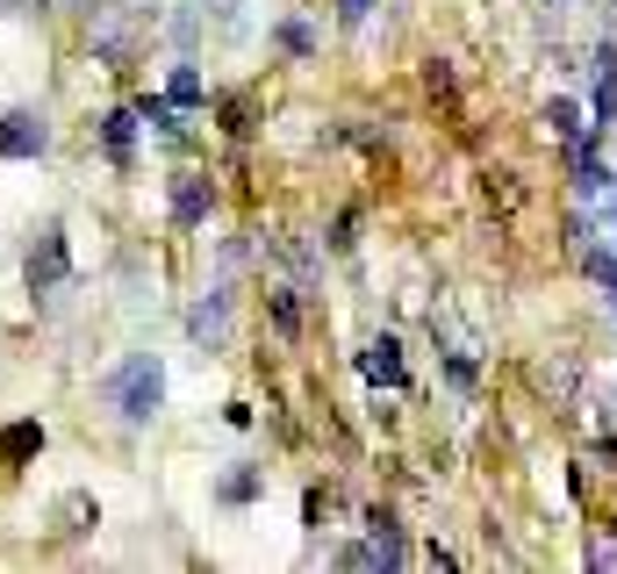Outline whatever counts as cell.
Masks as SVG:
<instances>
[{"mask_svg": "<svg viewBox=\"0 0 617 574\" xmlns=\"http://www.w3.org/2000/svg\"><path fill=\"white\" fill-rule=\"evenodd\" d=\"M22 280H29V295H58V287L72 280V252H65V230H58V223H43L37 245L22 252Z\"/></svg>", "mask_w": 617, "mask_h": 574, "instance_id": "7a4b0ae2", "label": "cell"}, {"mask_svg": "<svg viewBox=\"0 0 617 574\" xmlns=\"http://www.w3.org/2000/svg\"><path fill=\"white\" fill-rule=\"evenodd\" d=\"M130 137H137V109H109L101 115V144H109L115 165H130Z\"/></svg>", "mask_w": 617, "mask_h": 574, "instance_id": "8fae6325", "label": "cell"}, {"mask_svg": "<svg viewBox=\"0 0 617 574\" xmlns=\"http://www.w3.org/2000/svg\"><path fill=\"white\" fill-rule=\"evenodd\" d=\"M37 452H43V424H37V417H22V424L0 431V467H29Z\"/></svg>", "mask_w": 617, "mask_h": 574, "instance_id": "ba28073f", "label": "cell"}, {"mask_svg": "<svg viewBox=\"0 0 617 574\" xmlns=\"http://www.w3.org/2000/svg\"><path fill=\"white\" fill-rule=\"evenodd\" d=\"M51 0H0V14H43Z\"/></svg>", "mask_w": 617, "mask_h": 574, "instance_id": "ffe728a7", "label": "cell"}, {"mask_svg": "<svg viewBox=\"0 0 617 574\" xmlns=\"http://www.w3.org/2000/svg\"><path fill=\"white\" fill-rule=\"evenodd\" d=\"M101 396H109V410L123 417L130 431H144V424H152V417L165 410V367H158V352L123 359V367L109 373V388H101Z\"/></svg>", "mask_w": 617, "mask_h": 574, "instance_id": "6da1fadb", "label": "cell"}, {"mask_svg": "<svg viewBox=\"0 0 617 574\" xmlns=\"http://www.w3.org/2000/svg\"><path fill=\"white\" fill-rule=\"evenodd\" d=\"M589 65H596V123L610 130V123H617V51L604 43V51H596Z\"/></svg>", "mask_w": 617, "mask_h": 574, "instance_id": "9c48e42d", "label": "cell"}, {"mask_svg": "<svg viewBox=\"0 0 617 574\" xmlns=\"http://www.w3.org/2000/svg\"><path fill=\"white\" fill-rule=\"evenodd\" d=\"M216 495H223V503H259V495H266V467H251V460H237V467H230V474H223V481H216Z\"/></svg>", "mask_w": 617, "mask_h": 574, "instance_id": "30bf717a", "label": "cell"}, {"mask_svg": "<svg viewBox=\"0 0 617 574\" xmlns=\"http://www.w3.org/2000/svg\"><path fill=\"white\" fill-rule=\"evenodd\" d=\"M589 567H617V539H596V546H589Z\"/></svg>", "mask_w": 617, "mask_h": 574, "instance_id": "d6986e66", "label": "cell"}, {"mask_svg": "<svg viewBox=\"0 0 617 574\" xmlns=\"http://www.w3.org/2000/svg\"><path fill=\"white\" fill-rule=\"evenodd\" d=\"M274 324H280V338H295V330H302V301H295V287H274Z\"/></svg>", "mask_w": 617, "mask_h": 574, "instance_id": "5bb4252c", "label": "cell"}, {"mask_svg": "<svg viewBox=\"0 0 617 574\" xmlns=\"http://www.w3.org/2000/svg\"><path fill=\"white\" fill-rule=\"evenodd\" d=\"M165 101H173V109H202V101H208L202 72H194V65H173V80H165Z\"/></svg>", "mask_w": 617, "mask_h": 574, "instance_id": "7c38bea8", "label": "cell"}, {"mask_svg": "<svg viewBox=\"0 0 617 574\" xmlns=\"http://www.w3.org/2000/svg\"><path fill=\"white\" fill-rule=\"evenodd\" d=\"M359 373H367V381H381V388H410V373H402V345H395V338H373L367 352H359Z\"/></svg>", "mask_w": 617, "mask_h": 574, "instance_id": "52a82bcc", "label": "cell"}, {"mask_svg": "<svg viewBox=\"0 0 617 574\" xmlns=\"http://www.w3.org/2000/svg\"><path fill=\"white\" fill-rule=\"evenodd\" d=\"M43 151H51L43 109H8L0 115V158H43Z\"/></svg>", "mask_w": 617, "mask_h": 574, "instance_id": "3957f363", "label": "cell"}, {"mask_svg": "<svg viewBox=\"0 0 617 574\" xmlns=\"http://www.w3.org/2000/svg\"><path fill=\"white\" fill-rule=\"evenodd\" d=\"M187 338H194V345H208V352H216V345L230 338V280H216V287H208V295L187 309Z\"/></svg>", "mask_w": 617, "mask_h": 574, "instance_id": "277c9868", "label": "cell"}, {"mask_svg": "<svg viewBox=\"0 0 617 574\" xmlns=\"http://www.w3.org/2000/svg\"><path fill=\"white\" fill-rule=\"evenodd\" d=\"M367 546H373V561H381V567L410 561V539H402V524L388 517V510H367Z\"/></svg>", "mask_w": 617, "mask_h": 574, "instance_id": "8992f818", "label": "cell"}, {"mask_svg": "<svg viewBox=\"0 0 617 574\" xmlns=\"http://www.w3.org/2000/svg\"><path fill=\"white\" fill-rule=\"evenodd\" d=\"M137 123H158V137H187V123H179V109H173V101H152V94H144L137 101Z\"/></svg>", "mask_w": 617, "mask_h": 574, "instance_id": "4fadbf2b", "label": "cell"}, {"mask_svg": "<svg viewBox=\"0 0 617 574\" xmlns=\"http://www.w3.org/2000/svg\"><path fill=\"white\" fill-rule=\"evenodd\" d=\"M546 123H553V137H582V109L575 101H546Z\"/></svg>", "mask_w": 617, "mask_h": 574, "instance_id": "2e32d148", "label": "cell"}, {"mask_svg": "<svg viewBox=\"0 0 617 574\" xmlns=\"http://www.w3.org/2000/svg\"><path fill=\"white\" fill-rule=\"evenodd\" d=\"M280 51H288V58H309V51H316L309 22H280Z\"/></svg>", "mask_w": 617, "mask_h": 574, "instance_id": "e0dca14e", "label": "cell"}, {"mask_svg": "<svg viewBox=\"0 0 617 574\" xmlns=\"http://www.w3.org/2000/svg\"><path fill=\"white\" fill-rule=\"evenodd\" d=\"M202 8L216 14V29H223V37H230V43L245 37V0H202Z\"/></svg>", "mask_w": 617, "mask_h": 574, "instance_id": "9a60e30c", "label": "cell"}, {"mask_svg": "<svg viewBox=\"0 0 617 574\" xmlns=\"http://www.w3.org/2000/svg\"><path fill=\"white\" fill-rule=\"evenodd\" d=\"M208 202H216V194H208V180H202V173H179V180H173V230H202V223H208Z\"/></svg>", "mask_w": 617, "mask_h": 574, "instance_id": "5b68a950", "label": "cell"}, {"mask_svg": "<svg viewBox=\"0 0 617 574\" xmlns=\"http://www.w3.org/2000/svg\"><path fill=\"white\" fill-rule=\"evenodd\" d=\"M373 8H381V0H338V22H345V29H359Z\"/></svg>", "mask_w": 617, "mask_h": 574, "instance_id": "ac0fdd59", "label": "cell"}]
</instances>
